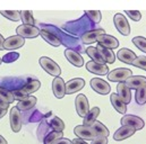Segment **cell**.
<instances>
[{
    "mask_svg": "<svg viewBox=\"0 0 146 144\" xmlns=\"http://www.w3.org/2000/svg\"><path fill=\"white\" fill-rule=\"evenodd\" d=\"M91 87L93 88L94 91H96L100 95H108L111 90L109 83L100 78H93L91 80Z\"/></svg>",
    "mask_w": 146,
    "mask_h": 144,
    "instance_id": "cell-7",
    "label": "cell"
},
{
    "mask_svg": "<svg viewBox=\"0 0 146 144\" xmlns=\"http://www.w3.org/2000/svg\"><path fill=\"white\" fill-rule=\"evenodd\" d=\"M99 114H100V108L99 107H93L92 109H90L87 115L84 117V125L91 126L96 120V117L99 116Z\"/></svg>",
    "mask_w": 146,
    "mask_h": 144,
    "instance_id": "cell-26",
    "label": "cell"
},
{
    "mask_svg": "<svg viewBox=\"0 0 146 144\" xmlns=\"http://www.w3.org/2000/svg\"><path fill=\"white\" fill-rule=\"evenodd\" d=\"M51 144H72V141L68 140V139H64V137H60L56 141H53Z\"/></svg>",
    "mask_w": 146,
    "mask_h": 144,
    "instance_id": "cell-41",
    "label": "cell"
},
{
    "mask_svg": "<svg viewBox=\"0 0 146 144\" xmlns=\"http://www.w3.org/2000/svg\"><path fill=\"white\" fill-rule=\"evenodd\" d=\"M136 103L138 105L146 104V86L136 90Z\"/></svg>",
    "mask_w": 146,
    "mask_h": 144,
    "instance_id": "cell-33",
    "label": "cell"
},
{
    "mask_svg": "<svg viewBox=\"0 0 146 144\" xmlns=\"http://www.w3.org/2000/svg\"><path fill=\"white\" fill-rule=\"evenodd\" d=\"M92 144H108V137L104 136H96L93 141Z\"/></svg>",
    "mask_w": 146,
    "mask_h": 144,
    "instance_id": "cell-40",
    "label": "cell"
},
{
    "mask_svg": "<svg viewBox=\"0 0 146 144\" xmlns=\"http://www.w3.org/2000/svg\"><path fill=\"white\" fill-rule=\"evenodd\" d=\"M108 79L109 81H113V82H125L128 78H130L133 75V72L129 69L126 68H119V69H114L108 74Z\"/></svg>",
    "mask_w": 146,
    "mask_h": 144,
    "instance_id": "cell-2",
    "label": "cell"
},
{
    "mask_svg": "<svg viewBox=\"0 0 146 144\" xmlns=\"http://www.w3.org/2000/svg\"><path fill=\"white\" fill-rule=\"evenodd\" d=\"M40 35L42 36V38H43L44 41H46V43H49L50 45H52V46H54V47H58V46H60V44H61L60 39H59L57 36L51 34V33H49V32H46L45 29L40 31Z\"/></svg>",
    "mask_w": 146,
    "mask_h": 144,
    "instance_id": "cell-23",
    "label": "cell"
},
{
    "mask_svg": "<svg viewBox=\"0 0 146 144\" xmlns=\"http://www.w3.org/2000/svg\"><path fill=\"white\" fill-rule=\"evenodd\" d=\"M86 69L91 73L99 74V75H106L109 72V69L106 64H100V63H96L93 61H90L86 63Z\"/></svg>",
    "mask_w": 146,
    "mask_h": 144,
    "instance_id": "cell-18",
    "label": "cell"
},
{
    "mask_svg": "<svg viewBox=\"0 0 146 144\" xmlns=\"http://www.w3.org/2000/svg\"><path fill=\"white\" fill-rule=\"evenodd\" d=\"M75 106H76L77 114L80 117H85L87 115V113L90 111V106H88L87 98H86V96H84L82 94L76 97V99H75Z\"/></svg>",
    "mask_w": 146,
    "mask_h": 144,
    "instance_id": "cell-8",
    "label": "cell"
},
{
    "mask_svg": "<svg viewBox=\"0 0 146 144\" xmlns=\"http://www.w3.org/2000/svg\"><path fill=\"white\" fill-rule=\"evenodd\" d=\"M10 127L13 130V132L17 133L21 131L22 128V116L19 110L17 109V107H13L10 110Z\"/></svg>",
    "mask_w": 146,
    "mask_h": 144,
    "instance_id": "cell-9",
    "label": "cell"
},
{
    "mask_svg": "<svg viewBox=\"0 0 146 144\" xmlns=\"http://www.w3.org/2000/svg\"><path fill=\"white\" fill-rule=\"evenodd\" d=\"M0 98L2 100H5L6 103H8V104L14 103V100H15L14 96H13V92L10 90H7V89L1 88V87H0Z\"/></svg>",
    "mask_w": 146,
    "mask_h": 144,
    "instance_id": "cell-32",
    "label": "cell"
},
{
    "mask_svg": "<svg viewBox=\"0 0 146 144\" xmlns=\"http://www.w3.org/2000/svg\"><path fill=\"white\" fill-rule=\"evenodd\" d=\"M52 90H53V95L58 99H61V98L65 97V95H66V83L60 77L54 78V80L52 81Z\"/></svg>",
    "mask_w": 146,
    "mask_h": 144,
    "instance_id": "cell-11",
    "label": "cell"
},
{
    "mask_svg": "<svg viewBox=\"0 0 146 144\" xmlns=\"http://www.w3.org/2000/svg\"><path fill=\"white\" fill-rule=\"evenodd\" d=\"M51 126L56 132H62L65 130V123L59 117H53L51 120Z\"/></svg>",
    "mask_w": 146,
    "mask_h": 144,
    "instance_id": "cell-35",
    "label": "cell"
},
{
    "mask_svg": "<svg viewBox=\"0 0 146 144\" xmlns=\"http://www.w3.org/2000/svg\"><path fill=\"white\" fill-rule=\"evenodd\" d=\"M126 86L129 89H141L146 86V77L143 75H131L125 81Z\"/></svg>",
    "mask_w": 146,
    "mask_h": 144,
    "instance_id": "cell-14",
    "label": "cell"
},
{
    "mask_svg": "<svg viewBox=\"0 0 146 144\" xmlns=\"http://www.w3.org/2000/svg\"><path fill=\"white\" fill-rule=\"evenodd\" d=\"M7 114V109H3V108H0V118H2L5 115Z\"/></svg>",
    "mask_w": 146,
    "mask_h": 144,
    "instance_id": "cell-45",
    "label": "cell"
},
{
    "mask_svg": "<svg viewBox=\"0 0 146 144\" xmlns=\"http://www.w3.org/2000/svg\"><path fill=\"white\" fill-rule=\"evenodd\" d=\"M86 54L92 59L93 62H96V63H100V64H106L104 61H103V59L101 58V55H100V53H99V51H98L96 47H93V46L87 47V48H86Z\"/></svg>",
    "mask_w": 146,
    "mask_h": 144,
    "instance_id": "cell-28",
    "label": "cell"
},
{
    "mask_svg": "<svg viewBox=\"0 0 146 144\" xmlns=\"http://www.w3.org/2000/svg\"><path fill=\"white\" fill-rule=\"evenodd\" d=\"M91 127L94 130V132L96 133V135L98 136H104V137H108L109 136V130L101 123V122H99V120H95L92 125H91Z\"/></svg>",
    "mask_w": 146,
    "mask_h": 144,
    "instance_id": "cell-27",
    "label": "cell"
},
{
    "mask_svg": "<svg viewBox=\"0 0 146 144\" xmlns=\"http://www.w3.org/2000/svg\"><path fill=\"white\" fill-rule=\"evenodd\" d=\"M110 100H111V104H112L113 108H114L118 113L125 114V113L127 111V105L120 99V97H119L117 94H111Z\"/></svg>",
    "mask_w": 146,
    "mask_h": 144,
    "instance_id": "cell-22",
    "label": "cell"
},
{
    "mask_svg": "<svg viewBox=\"0 0 146 144\" xmlns=\"http://www.w3.org/2000/svg\"><path fill=\"white\" fill-rule=\"evenodd\" d=\"M17 35L23 38H34L40 35V28L32 25H21L16 28Z\"/></svg>",
    "mask_w": 146,
    "mask_h": 144,
    "instance_id": "cell-6",
    "label": "cell"
},
{
    "mask_svg": "<svg viewBox=\"0 0 146 144\" xmlns=\"http://www.w3.org/2000/svg\"><path fill=\"white\" fill-rule=\"evenodd\" d=\"M133 43L137 48H139L142 52L146 53V38L143 36H136L133 38Z\"/></svg>",
    "mask_w": 146,
    "mask_h": 144,
    "instance_id": "cell-34",
    "label": "cell"
},
{
    "mask_svg": "<svg viewBox=\"0 0 146 144\" xmlns=\"http://www.w3.org/2000/svg\"><path fill=\"white\" fill-rule=\"evenodd\" d=\"M102 34H106L104 29L103 28H96V29H93V31H90V32H86L85 34L82 35V42L86 45L88 44H93L95 42H98V38L99 36L102 35Z\"/></svg>",
    "mask_w": 146,
    "mask_h": 144,
    "instance_id": "cell-13",
    "label": "cell"
},
{
    "mask_svg": "<svg viewBox=\"0 0 146 144\" xmlns=\"http://www.w3.org/2000/svg\"><path fill=\"white\" fill-rule=\"evenodd\" d=\"M0 144H8L7 143V141L5 140V137H3V136H1V135H0Z\"/></svg>",
    "mask_w": 146,
    "mask_h": 144,
    "instance_id": "cell-46",
    "label": "cell"
},
{
    "mask_svg": "<svg viewBox=\"0 0 146 144\" xmlns=\"http://www.w3.org/2000/svg\"><path fill=\"white\" fill-rule=\"evenodd\" d=\"M136 130L134 127H129V126H121L113 135V139L115 141H123L130 136H133L135 134Z\"/></svg>",
    "mask_w": 146,
    "mask_h": 144,
    "instance_id": "cell-17",
    "label": "cell"
},
{
    "mask_svg": "<svg viewBox=\"0 0 146 144\" xmlns=\"http://www.w3.org/2000/svg\"><path fill=\"white\" fill-rule=\"evenodd\" d=\"M121 125L122 126H129V127H134L136 131L137 130H142L145 126V123L142 118L135 116V115H125L121 118Z\"/></svg>",
    "mask_w": 146,
    "mask_h": 144,
    "instance_id": "cell-5",
    "label": "cell"
},
{
    "mask_svg": "<svg viewBox=\"0 0 146 144\" xmlns=\"http://www.w3.org/2000/svg\"><path fill=\"white\" fill-rule=\"evenodd\" d=\"M125 14L126 15H128L133 20H135V22H138V20H141V18H142V14L139 12V11H137V10H125Z\"/></svg>",
    "mask_w": 146,
    "mask_h": 144,
    "instance_id": "cell-38",
    "label": "cell"
},
{
    "mask_svg": "<svg viewBox=\"0 0 146 144\" xmlns=\"http://www.w3.org/2000/svg\"><path fill=\"white\" fill-rule=\"evenodd\" d=\"M35 104H36V98L33 97V96H29L24 100L18 101V104H17L16 107H17L18 110H23L24 111V110H29V109L33 108L35 106Z\"/></svg>",
    "mask_w": 146,
    "mask_h": 144,
    "instance_id": "cell-24",
    "label": "cell"
},
{
    "mask_svg": "<svg viewBox=\"0 0 146 144\" xmlns=\"http://www.w3.org/2000/svg\"><path fill=\"white\" fill-rule=\"evenodd\" d=\"M74 133L82 140L84 141H93L98 135L94 132V130L91 126H85V125H78L74 128Z\"/></svg>",
    "mask_w": 146,
    "mask_h": 144,
    "instance_id": "cell-3",
    "label": "cell"
},
{
    "mask_svg": "<svg viewBox=\"0 0 146 144\" xmlns=\"http://www.w3.org/2000/svg\"><path fill=\"white\" fill-rule=\"evenodd\" d=\"M0 64H1V58H0Z\"/></svg>",
    "mask_w": 146,
    "mask_h": 144,
    "instance_id": "cell-47",
    "label": "cell"
},
{
    "mask_svg": "<svg viewBox=\"0 0 146 144\" xmlns=\"http://www.w3.org/2000/svg\"><path fill=\"white\" fill-rule=\"evenodd\" d=\"M85 14L94 24H98L102 19V14L100 10H86Z\"/></svg>",
    "mask_w": 146,
    "mask_h": 144,
    "instance_id": "cell-31",
    "label": "cell"
},
{
    "mask_svg": "<svg viewBox=\"0 0 146 144\" xmlns=\"http://www.w3.org/2000/svg\"><path fill=\"white\" fill-rule=\"evenodd\" d=\"M9 106V104L8 103H6L5 100H2L1 98H0V108H3V109H7Z\"/></svg>",
    "mask_w": 146,
    "mask_h": 144,
    "instance_id": "cell-43",
    "label": "cell"
},
{
    "mask_svg": "<svg viewBox=\"0 0 146 144\" xmlns=\"http://www.w3.org/2000/svg\"><path fill=\"white\" fill-rule=\"evenodd\" d=\"M96 48H98V51H99L101 58L103 59L104 63H110V64H111V63L114 62V60H115V55H114V53L112 52V50L106 48V47L101 46L100 44H98Z\"/></svg>",
    "mask_w": 146,
    "mask_h": 144,
    "instance_id": "cell-21",
    "label": "cell"
},
{
    "mask_svg": "<svg viewBox=\"0 0 146 144\" xmlns=\"http://www.w3.org/2000/svg\"><path fill=\"white\" fill-rule=\"evenodd\" d=\"M40 87H41V83H40L38 80H31V81H29L21 90H22L26 96H30L31 94L37 91V90L40 89Z\"/></svg>",
    "mask_w": 146,
    "mask_h": 144,
    "instance_id": "cell-25",
    "label": "cell"
},
{
    "mask_svg": "<svg viewBox=\"0 0 146 144\" xmlns=\"http://www.w3.org/2000/svg\"><path fill=\"white\" fill-rule=\"evenodd\" d=\"M3 43H5V38H3V36L0 34V51L5 50L3 48Z\"/></svg>",
    "mask_w": 146,
    "mask_h": 144,
    "instance_id": "cell-44",
    "label": "cell"
},
{
    "mask_svg": "<svg viewBox=\"0 0 146 144\" xmlns=\"http://www.w3.org/2000/svg\"><path fill=\"white\" fill-rule=\"evenodd\" d=\"M98 43L106 47V48H109V50H113V48H117L119 46V41L111 35H107V34H102V35L99 36L98 38Z\"/></svg>",
    "mask_w": 146,
    "mask_h": 144,
    "instance_id": "cell-12",
    "label": "cell"
},
{
    "mask_svg": "<svg viewBox=\"0 0 146 144\" xmlns=\"http://www.w3.org/2000/svg\"><path fill=\"white\" fill-rule=\"evenodd\" d=\"M0 15L13 22H18L21 19V11L18 10H0Z\"/></svg>",
    "mask_w": 146,
    "mask_h": 144,
    "instance_id": "cell-30",
    "label": "cell"
},
{
    "mask_svg": "<svg viewBox=\"0 0 146 144\" xmlns=\"http://www.w3.org/2000/svg\"><path fill=\"white\" fill-rule=\"evenodd\" d=\"M21 19L23 22V25H32L34 26L35 19L33 18V12L30 10H23L21 11Z\"/></svg>",
    "mask_w": 146,
    "mask_h": 144,
    "instance_id": "cell-29",
    "label": "cell"
},
{
    "mask_svg": "<svg viewBox=\"0 0 146 144\" xmlns=\"http://www.w3.org/2000/svg\"><path fill=\"white\" fill-rule=\"evenodd\" d=\"M85 86V81L82 78L72 79L66 83V95H72L74 92L80 90Z\"/></svg>",
    "mask_w": 146,
    "mask_h": 144,
    "instance_id": "cell-16",
    "label": "cell"
},
{
    "mask_svg": "<svg viewBox=\"0 0 146 144\" xmlns=\"http://www.w3.org/2000/svg\"><path fill=\"white\" fill-rule=\"evenodd\" d=\"M60 137H62V132H56V131H53L52 133H50V134L45 137L44 144H51L53 141H56V140H58V139H60Z\"/></svg>",
    "mask_w": 146,
    "mask_h": 144,
    "instance_id": "cell-37",
    "label": "cell"
},
{
    "mask_svg": "<svg viewBox=\"0 0 146 144\" xmlns=\"http://www.w3.org/2000/svg\"><path fill=\"white\" fill-rule=\"evenodd\" d=\"M65 56H66V59H67L73 65H75V67L80 68V67H83V64H84V59H83V56H82L80 54H78L76 51L72 50V48H67V50L65 51Z\"/></svg>",
    "mask_w": 146,
    "mask_h": 144,
    "instance_id": "cell-15",
    "label": "cell"
},
{
    "mask_svg": "<svg viewBox=\"0 0 146 144\" xmlns=\"http://www.w3.org/2000/svg\"><path fill=\"white\" fill-rule=\"evenodd\" d=\"M72 144H88L86 143L84 140H82V139H75L72 141Z\"/></svg>",
    "mask_w": 146,
    "mask_h": 144,
    "instance_id": "cell-42",
    "label": "cell"
},
{
    "mask_svg": "<svg viewBox=\"0 0 146 144\" xmlns=\"http://www.w3.org/2000/svg\"><path fill=\"white\" fill-rule=\"evenodd\" d=\"M117 91H118L117 95L120 97V99H121L126 105L130 103V100H131L130 89L126 86L125 82H120V83H118V86H117Z\"/></svg>",
    "mask_w": 146,
    "mask_h": 144,
    "instance_id": "cell-19",
    "label": "cell"
},
{
    "mask_svg": "<svg viewBox=\"0 0 146 144\" xmlns=\"http://www.w3.org/2000/svg\"><path fill=\"white\" fill-rule=\"evenodd\" d=\"M131 65H134V67H136V68H139V69L145 70L146 71V56H144V55L137 56V58L133 61Z\"/></svg>",
    "mask_w": 146,
    "mask_h": 144,
    "instance_id": "cell-36",
    "label": "cell"
},
{
    "mask_svg": "<svg viewBox=\"0 0 146 144\" xmlns=\"http://www.w3.org/2000/svg\"><path fill=\"white\" fill-rule=\"evenodd\" d=\"M25 44V39L23 37L18 35L15 36H10L8 38L5 39V43H3V48L5 50H16V48H19L22 47L23 45Z\"/></svg>",
    "mask_w": 146,
    "mask_h": 144,
    "instance_id": "cell-10",
    "label": "cell"
},
{
    "mask_svg": "<svg viewBox=\"0 0 146 144\" xmlns=\"http://www.w3.org/2000/svg\"><path fill=\"white\" fill-rule=\"evenodd\" d=\"M11 92H13L14 99H15V100H18V101H22V100H24L25 98L29 97V96H26L22 90H14V91H11Z\"/></svg>",
    "mask_w": 146,
    "mask_h": 144,
    "instance_id": "cell-39",
    "label": "cell"
},
{
    "mask_svg": "<svg viewBox=\"0 0 146 144\" xmlns=\"http://www.w3.org/2000/svg\"><path fill=\"white\" fill-rule=\"evenodd\" d=\"M40 65L43 68L44 71H46L49 74L53 75L54 78L59 77L60 73H61V69L60 67L53 61L51 60L50 58H46V56H42L40 59Z\"/></svg>",
    "mask_w": 146,
    "mask_h": 144,
    "instance_id": "cell-1",
    "label": "cell"
},
{
    "mask_svg": "<svg viewBox=\"0 0 146 144\" xmlns=\"http://www.w3.org/2000/svg\"><path fill=\"white\" fill-rule=\"evenodd\" d=\"M114 26L118 29V32L120 34H122L123 36H128L130 34V25L127 20V18H125V16L122 14H115L114 18Z\"/></svg>",
    "mask_w": 146,
    "mask_h": 144,
    "instance_id": "cell-4",
    "label": "cell"
},
{
    "mask_svg": "<svg viewBox=\"0 0 146 144\" xmlns=\"http://www.w3.org/2000/svg\"><path fill=\"white\" fill-rule=\"evenodd\" d=\"M117 58L123 62V63H127V64H131L133 61L137 58L136 54L131 51V50H128V48H120L119 52L117 53Z\"/></svg>",
    "mask_w": 146,
    "mask_h": 144,
    "instance_id": "cell-20",
    "label": "cell"
}]
</instances>
